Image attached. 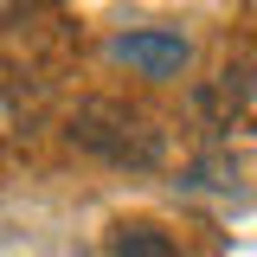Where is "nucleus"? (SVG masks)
<instances>
[{"instance_id": "obj_1", "label": "nucleus", "mask_w": 257, "mask_h": 257, "mask_svg": "<svg viewBox=\"0 0 257 257\" xmlns=\"http://www.w3.org/2000/svg\"><path fill=\"white\" fill-rule=\"evenodd\" d=\"M71 142L109 167H161V155H167V135L116 96H84L71 109Z\"/></svg>"}, {"instance_id": "obj_2", "label": "nucleus", "mask_w": 257, "mask_h": 257, "mask_svg": "<svg viewBox=\"0 0 257 257\" xmlns=\"http://www.w3.org/2000/svg\"><path fill=\"white\" fill-rule=\"evenodd\" d=\"M109 64H122V71H135V77H155V84H167V77H180L193 64V39L174 26H135V32H116L109 45Z\"/></svg>"}, {"instance_id": "obj_3", "label": "nucleus", "mask_w": 257, "mask_h": 257, "mask_svg": "<svg viewBox=\"0 0 257 257\" xmlns=\"http://www.w3.org/2000/svg\"><path fill=\"white\" fill-rule=\"evenodd\" d=\"M116 257H180L174 238H161L155 225H122L116 231Z\"/></svg>"}, {"instance_id": "obj_4", "label": "nucleus", "mask_w": 257, "mask_h": 257, "mask_svg": "<svg viewBox=\"0 0 257 257\" xmlns=\"http://www.w3.org/2000/svg\"><path fill=\"white\" fill-rule=\"evenodd\" d=\"M39 0H0V26H13V20H26Z\"/></svg>"}]
</instances>
